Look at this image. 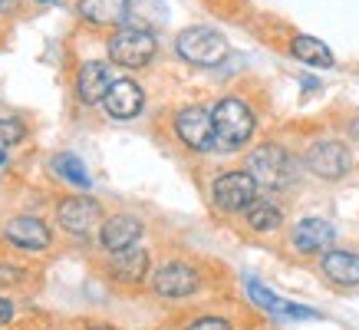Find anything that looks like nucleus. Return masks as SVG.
Listing matches in <instances>:
<instances>
[{
  "mask_svg": "<svg viewBox=\"0 0 359 330\" xmlns=\"http://www.w3.org/2000/svg\"><path fill=\"white\" fill-rule=\"evenodd\" d=\"M211 119H215V145L224 149V152L241 149L254 136V112L238 96L221 99L218 106H215V112H211Z\"/></svg>",
  "mask_w": 359,
  "mask_h": 330,
  "instance_id": "f257e3e1",
  "label": "nucleus"
},
{
  "mask_svg": "<svg viewBox=\"0 0 359 330\" xmlns=\"http://www.w3.org/2000/svg\"><path fill=\"white\" fill-rule=\"evenodd\" d=\"M248 172L267 188H287L297 182L294 155L280 149V145H261L257 152H250Z\"/></svg>",
  "mask_w": 359,
  "mask_h": 330,
  "instance_id": "f03ea898",
  "label": "nucleus"
},
{
  "mask_svg": "<svg viewBox=\"0 0 359 330\" xmlns=\"http://www.w3.org/2000/svg\"><path fill=\"white\" fill-rule=\"evenodd\" d=\"M175 50H178L182 60L195 66H218L228 56L224 37L218 30H211V27H188V30H182L178 40H175Z\"/></svg>",
  "mask_w": 359,
  "mask_h": 330,
  "instance_id": "7ed1b4c3",
  "label": "nucleus"
},
{
  "mask_svg": "<svg viewBox=\"0 0 359 330\" xmlns=\"http://www.w3.org/2000/svg\"><path fill=\"white\" fill-rule=\"evenodd\" d=\"M155 56V37L145 27H122L109 40V60L126 66V70H139Z\"/></svg>",
  "mask_w": 359,
  "mask_h": 330,
  "instance_id": "20e7f679",
  "label": "nucleus"
},
{
  "mask_svg": "<svg viewBox=\"0 0 359 330\" xmlns=\"http://www.w3.org/2000/svg\"><path fill=\"white\" fill-rule=\"evenodd\" d=\"M211 198L221 211H248L257 202V178L250 172H228L215 182Z\"/></svg>",
  "mask_w": 359,
  "mask_h": 330,
  "instance_id": "39448f33",
  "label": "nucleus"
},
{
  "mask_svg": "<svg viewBox=\"0 0 359 330\" xmlns=\"http://www.w3.org/2000/svg\"><path fill=\"white\" fill-rule=\"evenodd\" d=\"M175 132H178V139L188 145V149H195V152H208V149H215V119H211V112L201 110V106H188L175 116Z\"/></svg>",
  "mask_w": 359,
  "mask_h": 330,
  "instance_id": "423d86ee",
  "label": "nucleus"
},
{
  "mask_svg": "<svg viewBox=\"0 0 359 330\" xmlns=\"http://www.w3.org/2000/svg\"><path fill=\"white\" fill-rule=\"evenodd\" d=\"M306 165H310V172L320 178H339L346 176L349 169V149L343 143H333V139H327V143H316L310 145V152H306Z\"/></svg>",
  "mask_w": 359,
  "mask_h": 330,
  "instance_id": "0eeeda50",
  "label": "nucleus"
},
{
  "mask_svg": "<svg viewBox=\"0 0 359 330\" xmlns=\"http://www.w3.org/2000/svg\"><path fill=\"white\" fill-rule=\"evenodd\" d=\"M112 83H116V79H112L109 63H99V60L83 63L79 66V73H76V96H79V103H86V106L102 103Z\"/></svg>",
  "mask_w": 359,
  "mask_h": 330,
  "instance_id": "6e6552de",
  "label": "nucleus"
},
{
  "mask_svg": "<svg viewBox=\"0 0 359 330\" xmlns=\"http://www.w3.org/2000/svg\"><path fill=\"white\" fill-rule=\"evenodd\" d=\"M99 205L93 198H66L60 205V225H63L69 235H83L86 238L89 231L99 228Z\"/></svg>",
  "mask_w": 359,
  "mask_h": 330,
  "instance_id": "1a4fd4ad",
  "label": "nucleus"
},
{
  "mask_svg": "<svg viewBox=\"0 0 359 330\" xmlns=\"http://www.w3.org/2000/svg\"><path fill=\"white\" fill-rule=\"evenodd\" d=\"M152 287H155V294H162V297H188L198 287V275L188 264L172 261V264H162V268L155 271Z\"/></svg>",
  "mask_w": 359,
  "mask_h": 330,
  "instance_id": "9d476101",
  "label": "nucleus"
},
{
  "mask_svg": "<svg viewBox=\"0 0 359 330\" xmlns=\"http://www.w3.org/2000/svg\"><path fill=\"white\" fill-rule=\"evenodd\" d=\"M4 238L13 242L23 251H40L50 244V228H46L40 218H30V215H20V218L4 221Z\"/></svg>",
  "mask_w": 359,
  "mask_h": 330,
  "instance_id": "9b49d317",
  "label": "nucleus"
},
{
  "mask_svg": "<svg viewBox=\"0 0 359 330\" xmlns=\"http://www.w3.org/2000/svg\"><path fill=\"white\" fill-rule=\"evenodd\" d=\"M142 103H145V96H142V89L135 86L132 79H116L109 86V93H106V99H102L106 112L116 116V119H132V116H139Z\"/></svg>",
  "mask_w": 359,
  "mask_h": 330,
  "instance_id": "f8f14e48",
  "label": "nucleus"
},
{
  "mask_svg": "<svg viewBox=\"0 0 359 330\" xmlns=\"http://www.w3.org/2000/svg\"><path fill=\"white\" fill-rule=\"evenodd\" d=\"M79 17L93 27H122L129 20V0H79Z\"/></svg>",
  "mask_w": 359,
  "mask_h": 330,
  "instance_id": "ddd939ff",
  "label": "nucleus"
},
{
  "mask_svg": "<svg viewBox=\"0 0 359 330\" xmlns=\"http://www.w3.org/2000/svg\"><path fill=\"white\" fill-rule=\"evenodd\" d=\"M139 238H142V225L135 218H129V215H116V218H109L102 225V231H99V242L106 244L112 254L126 251V248H135Z\"/></svg>",
  "mask_w": 359,
  "mask_h": 330,
  "instance_id": "4468645a",
  "label": "nucleus"
},
{
  "mask_svg": "<svg viewBox=\"0 0 359 330\" xmlns=\"http://www.w3.org/2000/svg\"><path fill=\"white\" fill-rule=\"evenodd\" d=\"M333 238H337L333 225L320 218H304L294 228V244L300 251H327L330 244H333Z\"/></svg>",
  "mask_w": 359,
  "mask_h": 330,
  "instance_id": "2eb2a0df",
  "label": "nucleus"
},
{
  "mask_svg": "<svg viewBox=\"0 0 359 330\" xmlns=\"http://www.w3.org/2000/svg\"><path fill=\"white\" fill-rule=\"evenodd\" d=\"M323 271H327V277L333 284H343V287L359 284V258L349 251H327Z\"/></svg>",
  "mask_w": 359,
  "mask_h": 330,
  "instance_id": "dca6fc26",
  "label": "nucleus"
},
{
  "mask_svg": "<svg viewBox=\"0 0 359 330\" xmlns=\"http://www.w3.org/2000/svg\"><path fill=\"white\" fill-rule=\"evenodd\" d=\"M248 291H250V297L261 304L264 310H271V314H283V317H300V320H310V317H316L310 308H300V304H287V301H280L277 294H271V291H264L257 281H248Z\"/></svg>",
  "mask_w": 359,
  "mask_h": 330,
  "instance_id": "f3484780",
  "label": "nucleus"
},
{
  "mask_svg": "<svg viewBox=\"0 0 359 330\" xmlns=\"http://www.w3.org/2000/svg\"><path fill=\"white\" fill-rule=\"evenodd\" d=\"M145 268H149V254L139 251V248L116 251V258H112V271H116V277H119V281H126V284L139 281V277L145 275Z\"/></svg>",
  "mask_w": 359,
  "mask_h": 330,
  "instance_id": "a211bd4d",
  "label": "nucleus"
},
{
  "mask_svg": "<svg viewBox=\"0 0 359 330\" xmlns=\"http://www.w3.org/2000/svg\"><path fill=\"white\" fill-rule=\"evenodd\" d=\"M294 56L300 63H310V66H333V53H330V46L323 40H316V37H294V44H290Z\"/></svg>",
  "mask_w": 359,
  "mask_h": 330,
  "instance_id": "6ab92c4d",
  "label": "nucleus"
},
{
  "mask_svg": "<svg viewBox=\"0 0 359 330\" xmlns=\"http://www.w3.org/2000/svg\"><path fill=\"white\" fill-rule=\"evenodd\" d=\"M53 169H56V176L66 178L69 185H79V188H89V172H86V165H83V159L73 152H63V155H56L53 159Z\"/></svg>",
  "mask_w": 359,
  "mask_h": 330,
  "instance_id": "aec40b11",
  "label": "nucleus"
},
{
  "mask_svg": "<svg viewBox=\"0 0 359 330\" xmlns=\"http://www.w3.org/2000/svg\"><path fill=\"white\" fill-rule=\"evenodd\" d=\"M248 221L254 231H273L280 228V211L273 209L271 202H254L248 209Z\"/></svg>",
  "mask_w": 359,
  "mask_h": 330,
  "instance_id": "412c9836",
  "label": "nucleus"
},
{
  "mask_svg": "<svg viewBox=\"0 0 359 330\" xmlns=\"http://www.w3.org/2000/svg\"><path fill=\"white\" fill-rule=\"evenodd\" d=\"M129 13H135L139 23H162L165 20V4L162 0H132Z\"/></svg>",
  "mask_w": 359,
  "mask_h": 330,
  "instance_id": "4be33fe9",
  "label": "nucleus"
},
{
  "mask_svg": "<svg viewBox=\"0 0 359 330\" xmlns=\"http://www.w3.org/2000/svg\"><path fill=\"white\" fill-rule=\"evenodd\" d=\"M23 136H27V126H23L17 116H0V152L17 145Z\"/></svg>",
  "mask_w": 359,
  "mask_h": 330,
  "instance_id": "5701e85b",
  "label": "nucleus"
},
{
  "mask_svg": "<svg viewBox=\"0 0 359 330\" xmlns=\"http://www.w3.org/2000/svg\"><path fill=\"white\" fill-rule=\"evenodd\" d=\"M188 330H231V324L228 320H221V317H201V320H195Z\"/></svg>",
  "mask_w": 359,
  "mask_h": 330,
  "instance_id": "b1692460",
  "label": "nucleus"
},
{
  "mask_svg": "<svg viewBox=\"0 0 359 330\" xmlns=\"http://www.w3.org/2000/svg\"><path fill=\"white\" fill-rule=\"evenodd\" d=\"M11 317H13V308L7 304V301H4V297H0V324H7Z\"/></svg>",
  "mask_w": 359,
  "mask_h": 330,
  "instance_id": "393cba45",
  "label": "nucleus"
},
{
  "mask_svg": "<svg viewBox=\"0 0 359 330\" xmlns=\"http://www.w3.org/2000/svg\"><path fill=\"white\" fill-rule=\"evenodd\" d=\"M0 162H7V155H4V152H0Z\"/></svg>",
  "mask_w": 359,
  "mask_h": 330,
  "instance_id": "a878e982",
  "label": "nucleus"
},
{
  "mask_svg": "<svg viewBox=\"0 0 359 330\" xmlns=\"http://www.w3.org/2000/svg\"><path fill=\"white\" fill-rule=\"evenodd\" d=\"M93 330H109V327H93Z\"/></svg>",
  "mask_w": 359,
  "mask_h": 330,
  "instance_id": "bb28decb",
  "label": "nucleus"
},
{
  "mask_svg": "<svg viewBox=\"0 0 359 330\" xmlns=\"http://www.w3.org/2000/svg\"><path fill=\"white\" fill-rule=\"evenodd\" d=\"M0 4H7V0H0Z\"/></svg>",
  "mask_w": 359,
  "mask_h": 330,
  "instance_id": "cd10ccee",
  "label": "nucleus"
}]
</instances>
